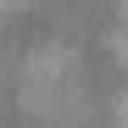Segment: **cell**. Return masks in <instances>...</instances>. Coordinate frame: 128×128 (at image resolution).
<instances>
[{
	"instance_id": "4",
	"label": "cell",
	"mask_w": 128,
	"mask_h": 128,
	"mask_svg": "<svg viewBox=\"0 0 128 128\" xmlns=\"http://www.w3.org/2000/svg\"><path fill=\"white\" fill-rule=\"evenodd\" d=\"M17 6H28V0H0V22H6V17H11Z\"/></svg>"
},
{
	"instance_id": "3",
	"label": "cell",
	"mask_w": 128,
	"mask_h": 128,
	"mask_svg": "<svg viewBox=\"0 0 128 128\" xmlns=\"http://www.w3.org/2000/svg\"><path fill=\"white\" fill-rule=\"evenodd\" d=\"M112 112H117V117H112V128H128V89L112 100Z\"/></svg>"
},
{
	"instance_id": "2",
	"label": "cell",
	"mask_w": 128,
	"mask_h": 128,
	"mask_svg": "<svg viewBox=\"0 0 128 128\" xmlns=\"http://www.w3.org/2000/svg\"><path fill=\"white\" fill-rule=\"evenodd\" d=\"M100 45H106V50L117 56V67H128V22H122V17H112V22H106Z\"/></svg>"
},
{
	"instance_id": "1",
	"label": "cell",
	"mask_w": 128,
	"mask_h": 128,
	"mask_svg": "<svg viewBox=\"0 0 128 128\" xmlns=\"http://www.w3.org/2000/svg\"><path fill=\"white\" fill-rule=\"evenodd\" d=\"M78 45L72 39H45V45H34L22 56V78H39V84H67L78 78Z\"/></svg>"
}]
</instances>
